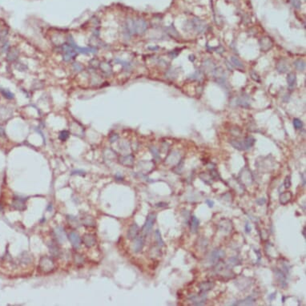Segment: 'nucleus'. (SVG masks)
Segmentation results:
<instances>
[{"instance_id":"c03bdc74","label":"nucleus","mask_w":306,"mask_h":306,"mask_svg":"<svg viewBox=\"0 0 306 306\" xmlns=\"http://www.w3.org/2000/svg\"><path fill=\"white\" fill-rule=\"evenodd\" d=\"M285 188H290V186H291V178H290V176H286V178H285Z\"/></svg>"},{"instance_id":"9d476101","label":"nucleus","mask_w":306,"mask_h":306,"mask_svg":"<svg viewBox=\"0 0 306 306\" xmlns=\"http://www.w3.org/2000/svg\"><path fill=\"white\" fill-rule=\"evenodd\" d=\"M99 69L101 70L102 73L106 76H109L112 74V64H110L109 62L108 61H104V62H100V64H99Z\"/></svg>"},{"instance_id":"9b49d317","label":"nucleus","mask_w":306,"mask_h":306,"mask_svg":"<svg viewBox=\"0 0 306 306\" xmlns=\"http://www.w3.org/2000/svg\"><path fill=\"white\" fill-rule=\"evenodd\" d=\"M272 44H273L272 41L271 40V39L269 37H263L260 40V49L264 51H267L269 49L272 48Z\"/></svg>"},{"instance_id":"c756f323","label":"nucleus","mask_w":306,"mask_h":306,"mask_svg":"<svg viewBox=\"0 0 306 306\" xmlns=\"http://www.w3.org/2000/svg\"><path fill=\"white\" fill-rule=\"evenodd\" d=\"M293 64L298 71H304V68H305V63L302 59H297L293 63Z\"/></svg>"},{"instance_id":"6e6552de","label":"nucleus","mask_w":306,"mask_h":306,"mask_svg":"<svg viewBox=\"0 0 306 306\" xmlns=\"http://www.w3.org/2000/svg\"><path fill=\"white\" fill-rule=\"evenodd\" d=\"M68 238H69V241L70 242H71V244H72V246H73L75 249H77L80 247L81 238L76 232H70L69 235H68Z\"/></svg>"},{"instance_id":"4be33fe9","label":"nucleus","mask_w":306,"mask_h":306,"mask_svg":"<svg viewBox=\"0 0 306 306\" xmlns=\"http://www.w3.org/2000/svg\"><path fill=\"white\" fill-rule=\"evenodd\" d=\"M214 287V283L212 281H206V282H203L201 285H199L200 290L201 292H208L209 290H211L212 288Z\"/></svg>"},{"instance_id":"ea45409f","label":"nucleus","mask_w":306,"mask_h":306,"mask_svg":"<svg viewBox=\"0 0 306 306\" xmlns=\"http://www.w3.org/2000/svg\"><path fill=\"white\" fill-rule=\"evenodd\" d=\"M292 6L295 7L296 9H300V6H301V2L300 0H290Z\"/></svg>"},{"instance_id":"473e14b6","label":"nucleus","mask_w":306,"mask_h":306,"mask_svg":"<svg viewBox=\"0 0 306 306\" xmlns=\"http://www.w3.org/2000/svg\"><path fill=\"white\" fill-rule=\"evenodd\" d=\"M1 93H2V95H3L5 98H6V99H12L13 98H14V94L11 93L9 90H6V89H1Z\"/></svg>"},{"instance_id":"4c0bfd02","label":"nucleus","mask_w":306,"mask_h":306,"mask_svg":"<svg viewBox=\"0 0 306 306\" xmlns=\"http://www.w3.org/2000/svg\"><path fill=\"white\" fill-rule=\"evenodd\" d=\"M293 126L296 129H300L303 127V123L299 119H294L293 120Z\"/></svg>"},{"instance_id":"8fccbe9b","label":"nucleus","mask_w":306,"mask_h":306,"mask_svg":"<svg viewBox=\"0 0 306 306\" xmlns=\"http://www.w3.org/2000/svg\"><path fill=\"white\" fill-rule=\"evenodd\" d=\"M0 136H2V137H5V136H6V135H5L4 128L2 127H0Z\"/></svg>"},{"instance_id":"79ce46f5","label":"nucleus","mask_w":306,"mask_h":306,"mask_svg":"<svg viewBox=\"0 0 306 306\" xmlns=\"http://www.w3.org/2000/svg\"><path fill=\"white\" fill-rule=\"evenodd\" d=\"M250 76H251L252 79H253V80H255L256 82H260V77H259V76L256 74V72L253 71V72H251V73H250Z\"/></svg>"},{"instance_id":"49530a36","label":"nucleus","mask_w":306,"mask_h":306,"mask_svg":"<svg viewBox=\"0 0 306 306\" xmlns=\"http://www.w3.org/2000/svg\"><path fill=\"white\" fill-rule=\"evenodd\" d=\"M167 205H168V204H166V203L161 202V203H158V204H156V207L162 208V207H165V206H167Z\"/></svg>"},{"instance_id":"cd10ccee","label":"nucleus","mask_w":306,"mask_h":306,"mask_svg":"<svg viewBox=\"0 0 306 306\" xmlns=\"http://www.w3.org/2000/svg\"><path fill=\"white\" fill-rule=\"evenodd\" d=\"M67 219H68V223L70 224V225H72V227H75V228H78L80 225V223L79 221V219L76 217V216H67Z\"/></svg>"},{"instance_id":"f257e3e1","label":"nucleus","mask_w":306,"mask_h":306,"mask_svg":"<svg viewBox=\"0 0 306 306\" xmlns=\"http://www.w3.org/2000/svg\"><path fill=\"white\" fill-rule=\"evenodd\" d=\"M55 268V264L52 258L46 256L41 257L39 264V268L42 273H45V274L50 273L54 271Z\"/></svg>"},{"instance_id":"39448f33","label":"nucleus","mask_w":306,"mask_h":306,"mask_svg":"<svg viewBox=\"0 0 306 306\" xmlns=\"http://www.w3.org/2000/svg\"><path fill=\"white\" fill-rule=\"evenodd\" d=\"M192 28H194V30L197 33H203L205 32L207 29V26L205 22H203L200 19H197L195 18L192 20Z\"/></svg>"},{"instance_id":"09e8293b","label":"nucleus","mask_w":306,"mask_h":306,"mask_svg":"<svg viewBox=\"0 0 306 306\" xmlns=\"http://www.w3.org/2000/svg\"><path fill=\"white\" fill-rule=\"evenodd\" d=\"M245 231H246V232H247V233H249V232H251V227H250V225H249L248 223L245 224Z\"/></svg>"},{"instance_id":"3c124183","label":"nucleus","mask_w":306,"mask_h":306,"mask_svg":"<svg viewBox=\"0 0 306 306\" xmlns=\"http://www.w3.org/2000/svg\"><path fill=\"white\" fill-rule=\"evenodd\" d=\"M83 173H84V171H81V170H76V171H72V175H76V174H81V175H83Z\"/></svg>"},{"instance_id":"72a5a7b5","label":"nucleus","mask_w":306,"mask_h":306,"mask_svg":"<svg viewBox=\"0 0 306 306\" xmlns=\"http://www.w3.org/2000/svg\"><path fill=\"white\" fill-rule=\"evenodd\" d=\"M150 151L152 152V156H154V158L156 159V160H160V152H159V150L155 147H152L150 148Z\"/></svg>"},{"instance_id":"2f4dec72","label":"nucleus","mask_w":306,"mask_h":306,"mask_svg":"<svg viewBox=\"0 0 306 306\" xmlns=\"http://www.w3.org/2000/svg\"><path fill=\"white\" fill-rule=\"evenodd\" d=\"M74 261L77 265H81V264H83L84 259H83V256H81L80 254L76 253L74 255Z\"/></svg>"},{"instance_id":"37998d69","label":"nucleus","mask_w":306,"mask_h":306,"mask_svg":"<svg viewBox=\"0 0 306 306\" xmlns=\"http://www.w3.org/2000/svg\"><path fill=\"white\" fill-rule=\"evenodd\" d=\"M109 139H110V142H111V143H115V142L117 141V140L119 139L118 134H116V133L112 134V135H110Z\"/></svg>"},{"instance_id":"dca6fc26","label":"nucleus","mask_w":306,"mask_h":306,"mask_svg":"<svg viewBox=\"0 0 306 306\" xmlns=\"http://www.w3.org/2000/svg\"><path fill=\"white\" fill-rule=\"evenodd\" d=\"M134 160H135V157L132 155L129 154L120 157V162L121 164L124 165V166H131L134 163Z\"/></svg>"},{"instance_id":"f03ea898","label":"nucleus","mask_w":306,"mask_h":306,"mask_svg":"<svg viewBox=\"0 0 306 306\" xmlns=\"http://www.w3.org/2000/svg\"><path fill=\"white\" fill-rule=\"evenodd\" d=\"M133 27H134L135 35H141L144 34L148 29V23L142 19H133Z\"/></svg>"},{"instance_id":"5701e85b","label":"nucleus","mask_w":306,"mask_h":306,"mask_svg":"<svg viewBox=\"0 0 306 306\" xmlns=\"http://www.w3.org/2000/svg\"><path fill=\"white\" fill-rule=\"evenodd\" d=\"M289 67L285 60H281L277 65V70L280 73H285L289 70Z\"/></svg>"},{"instance_id":"7ed1b4c3","label":"nucleus","mask_w":306,"mask_h":306,"mask_svg":"<svg viewBox=\"0 0 306 306\" xmlns=\"http://www.w3.org/2000/svg\"><path fill=\"white\" fill-rule=\"evenodd\" d=\"M156 215L155 213H151L147 217V219H146L145 224H144V227L142 228V232L144 234H147L148 232H150L151 229L153 227V224H154L155 221H156Z\"/></svg>"},{"instance_id":"58836bf2","label":"nucleus","mask_w":306,"mask_h":306,"mask_svg":"<svg viewBox=\"0 0 306 306\" xmlns=\"http://www.w3.org/2000/svg\"><path fill=\"white\" fill-rule=\"evenodd\" d=\"M72 68L76 72H80L83 71V66L79 63H74L72 64Z\"/></svg>"},{"instance_id":"de8ad7c7","label":"nucleus","mask_w":306,"mask_h":306,"mask_svg":"<svg viewBox=\"0 0 306 306\" xmlns=\"http://www.w3.org/2000/svg\"><path fill=\"white\" fill-rule=\"evenodd\" d=\"M256 203H257L259 205H263L264 203H265V199H264V198L259 199V200H257V201H256Z\"/></svg>"},{"instance_id":"f3484780","label":"nucleus","mask_w":306,"mask_h":306,"mask_svg":"<svg viewBox=\"0 0 306 306\" xmlns=\"http://www.w3.org/2000/svg\"><path fill=\"white\" fill-rule=\"evenodd\" d=\"M138 232H139V227L136 224H132L128 229L127 232V237L129 239H135L137 237Z\"/></svg>"},{"instance_id":"2eb2a0df","label":"nucleus","mask_w":306,"mask_h":306,"mask_svg":"<svg viewBox=\"0 0 306 306\" xmlns=\"http://www.w3.org/2000/svg\"><path fill=\"white\" fill-rule=\"evenodd\" d=\"M190 300L193 302V304H195V305H202V304H205V300H206V296L205 294L192 296V297H190Z\"/></svg>"},{"instance_id":"bb28decb","label":"nucleus","mask_w":306,"mask_h":306,"mask_svg":"<svg viewBox=\"0 0 306 306\" xmlns=\"http://www.w3.org/2000/svg\"><path fill=\"white\" fill-rule=\"evenodd\" d=\"M296 82H297V77L294 73H289L287 76V83L289 87L293 88L295 87Z\"/></svg>"},{"instance_id":"6ab92c4d","label":"nucleus","mask_w":306,"mask_h":306,"mask_svg":"<svg viewBox=\"0 0 306 306\" xmlns=\"http://www.w3.org/2000/svg\"><path fill=\"white\" fill-rule=\"evenodd\" d=\"M48 249L49 251H50V253H51V254L53 256H59V253H60V250H59L58 245L55 242L51 241V242L49 243Z\"/></svg>"},{"instance_id":"20e7f679","label":"nucleus","mask_w":306,"mask_h":306,"mask_svg":"<svg viewBox=\"0 0 306 306\" xmlns=\"http://www.w3.org/2000/svg\"><path fill=\"white\" fill-rule=\"evenodd\" d=\"M224 255H225V253H224L223 250H220V249H215L214 251H212L210 254V256H209V262L211 264H216L219 260H221L222 258L224 257Z\"/></svg>"},{"instance_id":"423d86ee","label":"nucleus","mask_w":306,"mask_h":306,"mask_svg":"<svg viewBox=\"0 0 306 306\" xmlns=\"http://www.w3.org/2000/svg\"><path fill=\"white\" fill-rule=\"evenodd\" d=\"M27 199L21 197H15L12 201V207L18 211H24L27 208L26 206Z\"/></svg>"},{"instance_id":"0eeeda50","label":"nucleus","mask_w":306,"mask_h":306,"mask_svg":"<svg viewBox=\"0 0 306 306\" xmlns=\"http://www.w3.org/2000/svg\"><path fill=\"white\" fill-rule=\"evenodd\" d=\"M54 234H55V237L58 242L60 243V244H63L67 241V236H66L65 232H64V228L60 226H58L55 228V229L54 230Z\"/></svg>"},{"instance_id":"b1692460","label":"nucleus","mask_w":306,"mask_h":306,"mask_svg":"<svg viewBox=\"0 0 306 306\" xmlns=\"http://www.w3.org/2000/svg\"><path fill=\"white\" fill-rule=\"evenodd\" d=\"M71 127H72V133H73L75 135H80L83 133V127H81L79 124H77V123L72 124Z\"/></svg>"},{"instance_id":"f8f14e48","label":"nucleus","mask_w":306,"mask_h":306,"mask_svg":"<svg viewBox=\"0 0 306 306\" xmlns=\"http://www.w3.org/2000/svg\"><path fill=\"white\" fill-rule=\"evenodd\" d=\"M19 51L16 47H13V48L10 49L7 51V55H6V59L10 62H15L19 58Z\"/></svg>"},{"instance_id":"412c9836","label":"nucleus","mask_w":306,"mask_h":306,"mask_svg":"<svg viewBox=\"0 0 306 306\" xmlns=\"http://www.w3.org/2000/svg\"><path fill=\"white\" fill-rule=\"evenodd\" d=\"M199 224H200V221L199 219H197L195 216H192L191 217V223H190V227H191V231L193 233H196L197 232L199 228Z\"/></svg>"},{"instance_id":"393cba45","label":"nucleus","mask_w":306,"mask_h":306,"mask_svg":"<svg viewBox=\"0 0 306 306\" xmlns=\"http://www.w3.org/2000/svg\"><path fill=\"white\" fill-rule=\"evenodd\" d=\"M292 198V193L290 192H283L280 196V202L282 205H286Z\"/></svg>"},{"instance_id":"a18cd8bd","label":"nucleus","mask_w":306,"mask_h":306,"mask_svg":"<svg viewBox=\"0 0 306 306\" xmlns=\"http://www.w3.org/2000/svg\"><path fill=\"white\" fill-rule=\"evenodd\" d=\"M205 203H206V204H207V205H208L209 208H212V207H213L214 202L212 201H211V200H206V201H205Z\"/></svg>"},{"instance_id":"c9c22d12","label":"nucleus","mask_w":306,"mask_h":306,"mask_svg":"<svg viewBox=\"0 0 306 306\" xmlns=\"http://www.w3.org/2000/svg\"><path fill=\"white\" fill-rule=\"evenodd\" d=\"M89 64L91 66V68L95 69V68H99V64H100V61H99L98 59H91L90 61H89Z\"/></svg>"},{"instance_id":"5fc2aeb1","label":"nucleus","mask_w":306,"mask_h":306,"mask_svg":"<svg viewBox=\"0 0 306 306\" xmlns=\"http://www.w3.org/2000/svg\"><path fill=\"white\" fill-rule=\"evenodd\" d=\"M303 236H304V237H305V228H304V230H303Z\"/></svg>"},{"instance_id":"aec40b11","label":"nucleus","mask_w":306,"mask_h":306,"mask_svg":"<svg viewBox=\"0 0 306 306\" xmlns=\"http://www.w3.org/2000/svg\"><path fill=\"white\" fill-rule=\"evenodd\" d=\"M276 277H277V281H279V283L281 284V285L282 287H285L287 285V283H286V277H285V274L282 271L279 270V269H277L276 270Z\"/></svg>"},{"instance_id":"864d4df0","label":"nucleus","mask_w":306,"mask_h":306,"mask_svg":"<svg viewBox=\"0 0 306 306\" xmlns=\"http://www.w3.org/2000/svg\"><path fill=\"white\" fill-rule=\"evenodd\" d=\"M116 179H118V180H121V179H123V177H122V176H119V175H116Z\"/></svg>"},{"instance_id":"1a4fd4ad","label":"nucleus","mask_w":306,"mask_h":306,"mask_svg":"<svg viewBox=\"0 0 306 306\" xmlns=\"http://www.w3.org/2000/svg\"><path fill=\"white\" fill-rule=\"evenodd\" d=\"M83 242L86 247L91 248L96 244V239L95 236L91 233H86L83 237Z\"/></svg>"},{"instance_id":"f704fd0d","label":"nucleus","mask_w":306,"mask_h":306,"mask_svg":"<svg viewBox=\"0 0 306 306\" xmlns=\"http://www.w3.org/2000/svg\"><path fill=\"white\" fill-rule=\"evenodd\" d=\"M69 131H67V130H64V131H62L61 132L59 133V139H61L62 141H66L68 139V137H69Z\"/></svg>"},{"instance_id":"c85d7f7f","label":"nucleus","mask_w":306,"mask_h":306,"mask_svg":"<svg viewBox=\"0 0 306 306\" xmlns=\"http://www.w3.org/2000/svg\"><path fill=\"white\" fill-rule=\"evenodd\" d=\"M231 62L233 64V66L236 67L237 68H238V69H244L245 68V66H244L243 63L237 57L232 56L231 57Z\"/></svg>"},{"instance_id":"a211bd4d","label":"nucleus","mask_w":306,"mask_h":306,"mask_svg":"<svg viewBox=\"0 0 306 306\" xmlns=\"http://www.w3.org/2000/svg\"><path fill=\"white\" fill-rule=\"evenodd\" d=\"M82 222L83 225L88 226V227H95V219L90 215H85L83 216Z\"/></svg>"},{"instance_id":"e433bc0d","label":"nucleus","mask_w":306,"mask_h":306,"mask_svg":"<svg viewBox=\"0 0 306 306\" xmlns=\"http://www.w3.org/2000/svg\"><path fill=\"white\" fill-rule=\"evenodd\" d=\"M115 62H116V63H120V64H121L124 70L128 71V70L131 69V64H129V63H127V62L123 61V60H120V59H116V60L115 59Z\"/></svg>"},{"instance_id":"603ef678","label":"nucleus","mask_w":306,"mask_h":306,"mask_svg":"<svg viewBox=\"0 0 306 306\" xmlns=\"http://www.w3.org/2000/svg\"><path fill=\"white\" fill-rule=\"evenodd\" d=\"M276 295H277V293H272V294H271L270 296H269V300H272L273 299H274L275 297H276Z\"/></svg>"},{"instance_id":"a878e982","label":"nucleus","mask_w":306,"mask_h":306,"mask_svg":"<svg viewBox=\"0 0 306 306\" xmlns=\"http://www.w3.org/2000/svg\"><path fill=\"white\" fill-rule=\"evenodd\" d=\"M254 302H255V299L252 297H249L245 298V300H240V301L237 302V303H234L232 304L233 305H251V304H253Z\"/></svg>"},{"instance_id":"a19ab883","label":"nucleus","mask_w":306,"mask_h":306,"mask_svg":"<svg viewBox=\"0 0 306 306\" xmlns=\"http://www.w3.org/2000/svg\"><path fill=\"white\" fill-rule=\"evenodd\" d=\"M91 83H92V84L97 85L98 83H100V81H101V80H100V78H99V76H97V75H95V76H91Z\"/></svg>"},{"instance_id":"4468645a","label":"nucleus","mask_w":306,"mask_h":306,"mask_svg":"<svg viewBox=\"0 0 306 306\" xmlns=\"http://www.w3.org/2000/svg\"><path fill=\"white\" fill-rule=\"evenodd\" d=\"M230 144L233 148L237 149V150H247V149H249L247 145H246L245 139H243V140L233 139V140H231Z\"/></svg>"},{"instance_id":"7c9ffc66","label":"nucleus","mask_w":306,"mask_h":306,"mask_svg":"<svg viewBox=\"0 0 306 306\" xmlns=\"http://www.w3.org/2000/svg\"><path fill=\"white\" fill-rule=\"evenodd\" d=\"M155 236H156V242H157V244H158V245L160 246V247H162V246H164V241H163V240H162V237H161V234H160V232L157 229V230H156V232H155Z\"/></svg>"},{"instance_id":"ddd939ff","label":"nucleus","mask_w":306,"mask_h":306,"mask_svg":"<svg viewBox=\"0 0 306 306\" xmlns=\"http://www.w3.org/2000/svg\"><path fill=\"white\" fill-rule=\"evenodd\" d=\"M144 241L143 237H138L135 238V241L132 245L133 251L135 253H139V251H141V249H143L144 246Z\"/></svg>"}]
</instances>
